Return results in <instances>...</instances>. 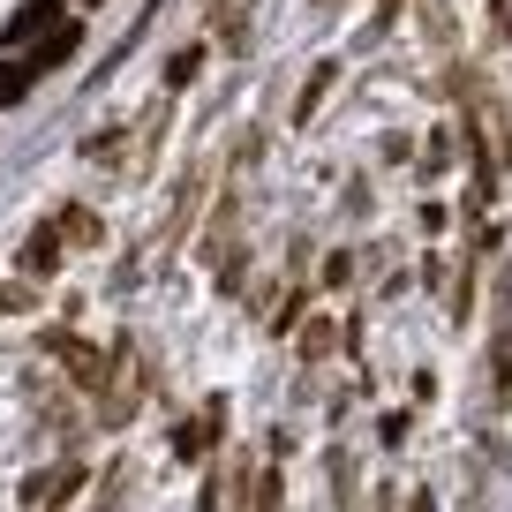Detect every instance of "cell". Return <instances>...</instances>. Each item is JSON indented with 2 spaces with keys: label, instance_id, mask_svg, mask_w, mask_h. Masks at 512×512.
<instances>
[{
  "label": "cell",
  "instance_id": "cell-1",
  "mask_svg": "<svg viewBox=\"0 0 512 512\" xmlns=\"http://www.w3.org/2000/svg\"><path fill=\"white\" fill-rule=\"evenodd\" d=\"M46 354H53V362H68V369H76V384H91V392H106L113 362H106V354H98V347H83L76 332H46Z\"/></svg>",
  "mask_w": 512,
  "mask_h": 512
},
{
  "label": "cell",
  "instance_id": "cell-2",
  "mask_svg": "<svg viewBox=\"0 0 512 512\" xmlns=\"http://www.w3.org/2000/svg\"><path fill=\"white\" fill-rule=\"evenodd\" d=\"M76 482H83V467L61 460V467H46V475L23 482V505H31V512H53V505H68V490H76Z\"/></svg>",
  "mask_w": 512,
  "mask_h": 512
},
{
  "label": "cell",
  "instance_id": "cell-3",
  "mask_svg": "<svg viewBox=\"0 0 512 512\" xmlns=\"http://www.w3.org/2000/svg\"><path fill=\"white\" fill-rule=\"evenodd\" d=\"M219 430H226V400H204V407H196V422L174 437V452H181V460H204V452H211V437H219Z\"/></svg>",
  "mask_w": 512,
  "mask_h": 512
},
{
  "label": "cell",
  "instance_id": "cell-4",
  "mask_svg": "<svg viewBox=\"0 0 512 512\" xmlns=\"http://www.w3.org/2000/svg\"><path fill=\"white\" fill-rule=\"evenodd\" d=\"M76 46H83V31H76V23H68V16H61V23H53V31H46V38H38V46H31V68H38V76H46V68H61V61H68V53H76Z\"/></svg>",
  "mask_w": 512,
  "mask_h": 512
},
{
  "label": "cell",
  "instance_id": "cell-5",
  "mask_svg": "<svg viewBox=\"0 0 512 512\" xmlns=\"http://www.w3.org/2000/svg\"><path fill=\"white\" fill-rule=\"evenodd\" d=\"M23 272H31V279H53V272H61V226H38V234L23 241Z\"/></svg>",
  "mask_w": 512,
  "mask_h": 512
},
{
  "label": "cell",
  "instance_id": "cell-6",
  "mask_svg": "<svg viewBox=\"0 0 512 512\" xmlns=\"http://www.w3.org/2000/svg\"><path fill=\"white\" fill-rule=\"evenodd\" d=\"M53 23H61V8H53V0H31V8H23V16L8 23V38H16V46H38V38H46Z\"/></svg>",
  "mask_w": 512,
  "mask_h": 512
},
{
  "label": "cell",
  "instance_id": "cell-7",
  "mask_svg": "<svg viewBox=\"0 0 512 512\" xmlns=\"http://www.w3.org/2000/svg\"><path fill=\"white\" fill-rule=\"evenodd\" d=\"M332 76H339V68H332V61H324V68H309V83H302V98H294V128H309V121H317V106H324V91H332Z\"/></svg>",
  "mask_w": 512,
  "mask_h": 512
},
{
  "label": "cell",
  "instance_id": "cell-8",
  "mask_svg": "<svg viewBox=\"0 0 512 512\" xmlns=\"http://www.w3.org/2000/svg\"><path fill=\"white\" fill-rule=\"evenodd\" d=\"M53 226H61V241H83V249H91V241H106V226H98V211H83V204H68V211H61V219H53Z\"/></svg>",
  "mask_w": 512,
  "mask_h": 512
},
{
  "label": "cell",
  "instance_id": "cell-9",
  "mask_svg": "<svg viewBox=\"0 0 512 512\" xmlns=\"http://www.w3.org/2000/svg\"><path fill=\"white\" fill-rule=\"evenodd\" d=\"M512 392V332H497V347H490V400H505Z\"/></svg>",
  "mask_w": 512,
  "mask_h": 512
},
{
  "label": "cell",
  "instance_id": "cell-10",
  "mask_svg": "<svg viewBox=\"0 0 512 512\" xmlns=\"http://www.w3.org/2000/svg\"><path fill=\"white\" fill-rule=\"evenodd\" d=\"M38 68L31 61H0V106H23V91H31Z\"/></svg>",
  "mask_w": 512,
  "mask_h": 512
},
{
  "label": "cell",
  "instance_id": "cell-11",
  "mask_svg": "<svg viewBox=\"0 0 512 512\" xmlns=\"http://www.w3.org/2000/svg\"><path fill=\"white\" fill-rule=\"evenodd\" d=\"M332 347H339V324H324V317H317V324L302 332V354L317 362V354H332Z\"/></svg>",
  "mask_w": 512,
  "mask_h": 512
},
{
  "label": "cell",
  "instance_id": "cell-12",
  "mask_svg": "<svg viewBox=\"0 0 512 512\" xmlns=\"http://www.w3.org/2000/svg\"><path fill=\"white\" fill-rule=\"evenodd\" d=\"M196 68H204V53H196V46H181V53H174V68H166V83H174V91H181V83H189Z\"/></svg>",
  "mask_w": 512,
  "mask_h": 512
},
{
  "label": "cell",
  "instance_id": "cell-13",
  "mask_svg": "<svg viewBox=\"0 0 512 512\" xmlns=\"http://www.w3.org/2000/svg\"><path fill=\"white\" fill-rule=\"evenodd\" d=\"M249 512H279V475L256 482V505H249Z\"/></svg>",
  "mask_w": 512,
  "mask_h": 512
}]
</instances>
